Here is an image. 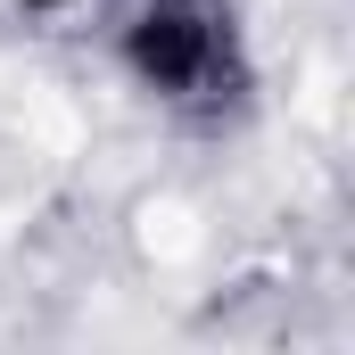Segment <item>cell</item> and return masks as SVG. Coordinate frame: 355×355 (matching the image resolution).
I'll list each match as a JSON object with an SVG mask.
<instances>
[{
	"instance_id": "obj_2",
	"label": "cell",
	"mask_w": 355,
	"mask_h": 355,
	"mask_svg": "<svg viewBox=\"0 0 355 355\" xmlns=\"http://www.w3.org/2000/svg\"><path fill=\"white\" fill-rule=\"evenodd\" d=\"M17 17H42V25H58V17H83L91 0H8Z\"/></svg>"
},
{
	"instance_id": "obj_1",
	"label": "cell",
	"mask_w": 355,
	"mask_h": 355,
	"mask_svg": "<svg viewBox=\"0 0 355 355\" xmlns=\"http://www.w3.org/2000/svg\"><path fill=\"white\" fill-rule=\"evenodd\" d=\"M107 58L149 107H174V116L248 91V33L232 0H132L107 33Z\"/></svg>"
}]
</instances>
